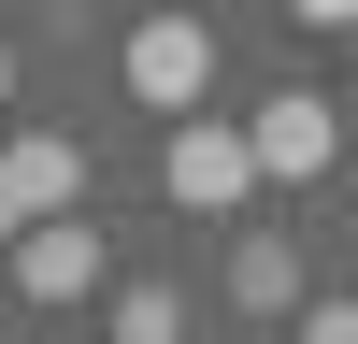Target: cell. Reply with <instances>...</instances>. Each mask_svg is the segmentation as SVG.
I'll return each instance as SVG.
<instances>
[{
    "label": "cell",
    "instance_id": "obj_4",
    "mask_svg": "<svg viewBox=\"0 0 358 344\" xmlns=\"http://www.w3.org/2000/svg\"><path fill=\"white\" fill-rule=\"evenodd\" d=\"M244 158H258V172H273V187H315V172H330V158H344V115H330V101H315V86H273V101H258V115H244Z\"/></svg>",
    "mask_w": 358,
    "mask_h": 344
},
{
    "label": "cell",
    "instance_id": "obj_3",
    "mask_svg": "<svg viewBox=\"0 0 358 344\" xmlns=\"http://www.w3.org/2000/svg\"><path fill=\"white\" fill-rule=\"evenodd\" d=\"M158 187H172V215H244L258 158H244V129H229V115H187V129L158 143Z\"/></svg>",
    "mask_w": 358,
    "mask_h": 344
},
{
    "label": "cell",
    "instance_id": "obj_6",
    "mask_svg": "<svg viewBox=\"0 0 358 344\" xmlns=\"http://www.w3.org/2000/svg\"><path fill=\"white\" fill-rule=\"evenodd\" d=\"M229 301H244V315H287V301H301V258H287L273 229H258V244L229 258Z\"/></svg>",
    "mask_w": 358,
    "mask_h": 344
},
{
    "label": "cell",
    "instance_id": "obj_2",
    "mask_svg": "<svg viewBox=\"0 0 358 344\" xmlns=\"http://www.w3.org/2000/svg\"><path fill=\"white\" fill-rule=\"evenodd\" d=\"M115 72H129L143 115H172V129H187V115L215 101V29H201V15H143L129 43H115Z\"/></svg>",
    "mask_w": 358,
    "mask_h": 344
},
{
    "label": "cell",
    "instance_id": "obj_5",
    "mask_svg": "<svg viewBox=\"0 0 358 344\" xmlns=\"http://www.w3.org/2000/svg\"><path fill=\"white\" fill-rule=\"evenodd\" d=\"M15 301H43V315H72V301H101V229H86V215H57V229H29V244H15Z\"/></svg>",
    "mask_w": 358,
    "mask_h": 344
},
{
    "label": "cell",
    "instance_id": "obj_1",
    "mask_svg": "<svg viewBox=\"0 0 358 344\" xmlns=\"http://www.w3.org/2000/svg\"><path fill=\"white\" fill-rule=\"evenodd\" d=\"M57 215H86V143L72 129H0V258Z\"/></svg>",
    "mask_w": 358,
    "mask_h": 344
},
{
    "label": "cell",
    "instance_id": "obj_9",
    "mask_svg": "<svg viewBox=\"0 0 358 344\" xmlns=\"http://www.w3.org/2000/svg\"><path fill=\"white\" fill-rule=\"evenodd\" d=\"M0 115H15V43H0Z\"/></svg>",
    "mask_w": 358,
    "mask_h": 344
},
{
    "label": "cell",
    "instance_id": "obj_10",
    "mask_svg": "<svg viewBox=\"0 0 358 344\" xmlns=\"http://www.w3.org/2000/svg\"><path fill=\"white\" fill-rule=\"evenodd\" d=\"M344 57H358V15H344Z\"/></svg>",
    "mask_w": 358,
    "mask_h": 344
},
{
    "label": "cell",
    "instance_id": "obj_8",
    "mask_svg": "<svg viewBox=\"0 0 358 344\" xmlns=\"http://www.w3.org/2000/svg\"><path fill=\"white\" fill-rule=\"evenodd\" d=\"M287 344H358V301H301V330Z\"/></svg>",
    "mask_w": 358,
    "mask_h": 344
},
{
    "label": "cell",
    "instance_id": "obj_7",
    "mask_svg": "<svg viewBox=\"0 0 358 344\" xmlns=\"http://www.w3.org/2000/svg\"><path fill=\"white\" fill-rule=\"evenodd\" d=\"M115 344H187V301L172 287H115Z\"/></svg>",
    "mask_w": 358,
    "mask_h": 344
}]
</instances>
